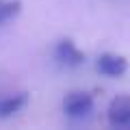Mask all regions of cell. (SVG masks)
I'll return each mask as SVG.
<instances>
[{"label": "cell", "instance_id": "1", "mask_svg": "<svg viewBox=\"0 0 130 130\" xmlns=\"http://www.w3.org/2000/svg\"><path fill=\"white\" fill-rule=\"evenodd\" d=\"M63 111H65L67 117H74V119L89 115V113L93 111V95L87 93V91H72V93H67L65 100H63Z\"/></svg>", "mask_w": 130, "mask_h": 130}, {"label": "cell", "instance_id": "2", "mask_svg": "<svg viewBox=\"0 0 130 130\" xmlns=\"http://www.w3.org/2000/svg\"><path fill=\"white\" fill-rule=\"evenodd\" d=\"M54 59L65 67H78L85 63V52L78 50V46L72 39H61L54 46Z\"/></svg>", "mask_w": 130, "mask_h": 130}, {"label": "cell", "instance_id": "6", "mask_svg": "<svg viewBox=\"0 0 130 130\" xmlns=\"http://www.w3.org/2000/svg\"><path fill=\"white\" fill-rule=\"evenodd\" d=\"M22 11V2L20 0H0V26L18 18Z\"/></svg>", "mask_w": 130, "mask_h": 130}, {"label": "cell", "instance_id": "3", "mask_svg": "<svg viewBox=\"0 0 130 130\" xmlns=\"http://www.w3.org/2000/svg\"><path fill=\"white\" fill-rule=\"evenodd\" d=\"M95 67H98L100 74L117 78V76H121V74L128 72V59L121 56V54H115V52H104V54L98 56Z\"/></svg>", "mask_w": 130, "mask_h": 130}, {"label": "cell", "instance_id": "4", "mask_svg": "<svg viewBox=\"0 0 130 130\" xmlns=\"http://www.w3.org/2000/svg\"><path fill=\"white\" fill-rule=\"evenodd\" d=\"M106 113L113 126H130V95H117Z\"/></svg>", "mask_w": 130, "mask_h": 130}, {"label": "cell", "instance_id": "5", "mask_svg": "<svg viewBox=\"0 0 130 130\" xmlns=\"http://www.w3.org/2000/svg\"><path fill=\"white\" fill-rule=\"evenodd\" d=\"M28 104V93L26 91H18V93H9V95L0 98V117H11L15 113H20L24 106Z\"/></svg>", "mask_w": 130, "mask_h": 130}]
</instances>
